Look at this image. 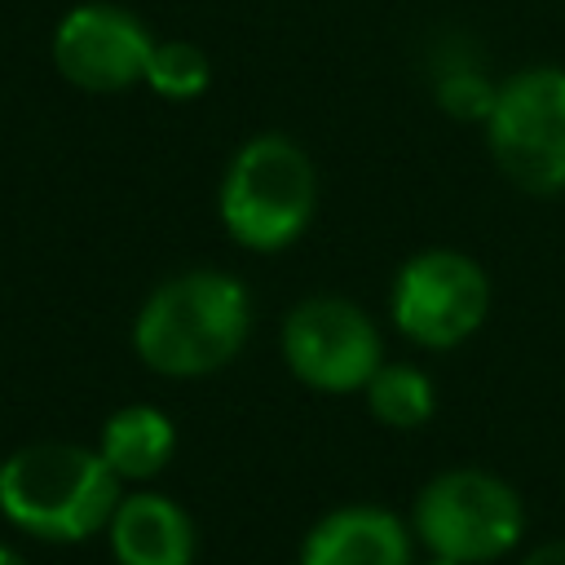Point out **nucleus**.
Listing matches in <instances>:
<instances>
[{"label":"nucleus","mask_w":565,"mask_h":565,"mask_svg":"<svg viewBox=\"0 0 565 565\" xmlns=\"http://www.w3.org/2000/svg\"><path fill=\"white\" fill-rule=\"evenodd\" d=\"M494 168L525 194L565 190V66H525L499 79L486 119Z\"/></svg>","instance_id":"nucleus-5"},{"label":"nucleus","mask_w":565,"mask_h":565,"mask_svg":"<svg viewBox=\"0 0 565 565\" xmlns=\"http://www.w3.org/2000/svg\"><path fill=\"white\" fill-rule=\"evenodd\" d=\"M415 534L384 503H344L322 512L296 552V565H411Z\"/></svg>","instance_id":"nucleus-9"},{"label":"nucleus","mask_w":565,"mask_h":565,"mask_svg":"<svg viewBox=\"0 0 565 565\" xmlns=\"http://www.w3.org/2000/svg\"><path fill=\"white\" fill-rule=\"evenodd\" d=\"M0 565H26V561H22V552H18V547L0 543Z\"/></svg>","instance_id":"nucleus-16"},{"label":"nucleus","mask_w":565,"mask_h":565,"mask_svg":"<svg viewBox=\"0 0 565 565\" xmlns=\"http://www.w3.org/2000/svg\"><path fill=\"white\" fill-rule=\"evenodd\" d=\"M521 565H565V539L539 543L534 552H525V556H521Z\"/></svg>","instance_id":"nucleus-15"},{"label":"nucleus","mask_w":565,"mask_h":565,"mask_svg":"<svg viewBox=\"0 0 565 565\" xmlns=\"http://www.w3.org/2000/svg\"><path fill=\"white\" fill-rule=\"evenodd\" d=\"M490 313L486 269L455 247H424L406 256L388 287L393 327L419 349H459Z\"/></svg>","instance_id":"nucleus-6"},{"label":"nucleus","mask_w":565,"mask_h":565,"mask_svg":"<svg viewBox=\"0 0 565 565\" xmlns=\"http://www.w3.org/2000/svg\"><path fill=\"white\" fill-rule=\"evenodd\" d=\"M318 207V172L313 159L282 132L247 137L216 185V216L225 234L247 252H282L291 247Z\"/></svg>","instance_id":"nucleus-3"},{"label":"nucleus","mask_w":565,"mask_h":565,"mask_svg":"<svg viewBox=\"0 0 565 565\" xmlns=\"http://www.w3.org/2000/svg\"><path fill=\"white\" fill-rule=\"evenodd\" d=\"M172 450H177V424L150 402H128L110 411L97 433V455L110 463V472L124 486H141L159 477L172 463Z\"/></svg>","instance_id":"nucleus-11"},{"label":"nucleus","mask_w":565,"mask_h":565,"mask_svg":"<svg viewBox=\"0 0 565 565\" xmlns=\"http://www.w3.org/2000/svg\"><path fill=\"white\" fill-rule=\"evenodd\" d=\"M252 335V296L225 269L163 278L132 318V353L163 380H203L230 366Z\"/></svg>","instance_id":"nucleus-1"},{"label":"nucleus","mask_w":565,"mask_h":565,"mask_svg":"<svg viewBox=\"0 0 565 565\" xmlns=\"http://www.w3.org/2000/svg\"><path fill=\"white\" fill-rule=\"evenodd\" d=\"M207 84H212V62L194 40H154L141 88H150L163 102H194L207 93Z\"/></svg>","instance_id":"nucleus-13"},{"label":"nucleus","mask_w":565,"mask_h":565,"mask_svg":"<svg viewBox=\"0 0 565 565\" xmlns=\"http://www.w3.org/2000/svg\"><path fill=\"white\" fill-rule=\"evenodd\" d=\"M49 49L66 84L106 97V93H128L146 84L154 35L141 26L137 13L106 0H88L57 18Z\"/></svg>","instance_id":"nucleus-8"},{"label":"nucleus","mask_w":565,"mask_h":565,"mask_svg":"<svg viewBox=\"0 0 565 565\" xmlns=\"http://www.w3.org/2000/svg\"><path fill=\"white\" fill-rule=\"evenodd\" d=\"M433 93H437V106L450 119H459V124H486L490 110H494V97H499V79H490L472 62H446L441 75H437V84H433Z\"/></svg>","instance_id":"nucleus-14"},{"label":"nucleus","mask_w":565,"mask_h":565,"mask_svg":"<svg viewBox=\"0 0 565 565\" xmlns=\"http://www.w3.org/2000/svg\"><path fill=\"white\" fill-rule=\"evenodd\" d=\"M424 565H459V561H446V556H428Z\"/></svg>","instance_id":"nucleus-17"},{"label":"nucleus","mask_w":565,"mask_h":565,"mask_svg":"<svg viewBox=\"0 0 565 565\" xmlns=\"http://www.w3.org/2000/svg\"><path fill=\"white\" fill-rule=\"evenodd\" d=\"M411 534L428 556L490 565L525 534L521 494L486 468H446L415 494Z\"/></svg>","instance_id":"nucleus-4"},{"label":"nucleus","mask_w":565,"mask_h":565,"mask_svg":"<svg viewBox=\"0 0 565 565\" xmlns=\"http://www.w3.org/2000/svg\"><path fill=\"white\" fill-rule=\"evenodd\" d=\"M362 397H366V411L384 428H419L437 411V388L415 362H380Z\"/></svg>","instance_id":"nucleus-12"},{"label":"nucleus","mask_w":565,"mask_h":565,"mask_svg":"<svg viewBox=\"0 0 565 565\" xmlns=\"http://www.w3.org/2000/svg\"><path fill=\"white\" fill-rule=\"evenodd\" d=\"M278 349L287 371L318 393H362L384 362L375 318L349 296H305L287 309Z\"/></svg>","instance_id":"nucleus-7"},{"label":"nucleus","mask_w":565,"mask_h":565,"mask_svg":"<svg viewBox=\"0 0 565 565\" xmlns=\"http://www.w3.org/2000/svg\"><path fill=\"white\" fill-rule=\"evenodd\" d=\"M102 534L110 543L115 565H194L199 556L190 512L159 490L119 494Z\"/></svg>","instance_id":"nucleus-10"},{"label":"nucleus","mask_w":565,"mask_h":565,"mask_svg":"<svg viewBox=\"0 0 565 565\" xmlns=\"http://www.w3.org/2000/svg\"><path fill=\"white\" fill-rule=\"evenodd\" d=\"M124 481L79 441H26L0 459V516L26 539L79 543L102 534Z\"/></svg>","instance_id":"nucleus-2"}]
</instances>
